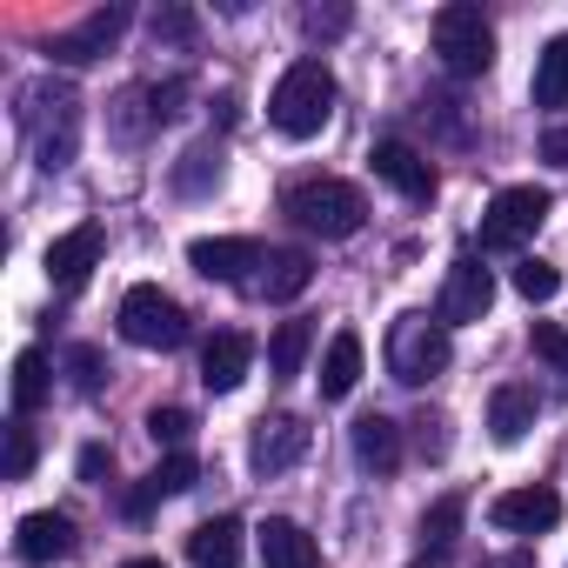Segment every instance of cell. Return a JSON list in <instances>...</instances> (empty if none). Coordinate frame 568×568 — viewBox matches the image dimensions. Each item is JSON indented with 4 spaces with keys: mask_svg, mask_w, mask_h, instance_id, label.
I'll return each mask as SVG.
<instances>
[{
    "mask_svg": "<svg viewBox=\"0 0 568 568\" xmlns=\"http://www.w3.org/2000/svg\"><path fill=\"white\" fill-rule=\"evenodd\" d=\"M21 134H28V148H34V168L41 174H61L68 161H74V148H81V94L68 88V81H34V88H21Z\"/></svg>",
    "mask_w": 568,
    "mask_h": 568,
    "instance_id": "cell-1",
    "label": "cell"
},
{
    "mask_svg": "<svg viewBox=\"0 0 568 568\" xmlns=\"http://www.w3.org/2000/svg\"><path fill=\"white\" fill-rule=\"evenodd\" d=\"M328 114H335V74H328V61H295L288 74L274 81V94H267V121L288 134V141H308V134H322L328 128Z\"/></svg>",
    "mask_w": 568,
    "mask_h": 568,
    "instance_id": "cell-2",
    "label": "cell"
},
{
    "mask_svg": "<svg viewBox=\"0 0 568 568\" xmlns=\"http://www.w3.org/2000/svg\"><path fill=\"white\" fill-rule=\"evenodd\" d=\"M281 214L302 221V227H308V234H322V241H348V234H362L368 201H362V187H355V181L315 174V181H295L288 194H281Z\"/></svg>",
    "mask_w": 568,
    "mask_h": 568,
    "instance_id": "cell-3",
    "label": "cell"
},
{
    "mask_svg": "<svg viewBox=\"0 0 568 568\" xmlns=\"http://www.w3.org/2000/svg\"><path fill=\"white\" fill-rule=\"evenodd\" d=\"M382 355H388V375H395L402 388H428V382L448 368L455 342H448V322H442V315H395Z\"/></svg>",
    "mask_w": 568,
    "mask_h": 568,
    "instance_id": "cell-4",
    "label": "cell"
},
{
    "mask_svg": "<svg viewBox=\"0 0 568 568\" xmlns=\"http://www.w3.org/2000/svg\"><path fill=\"white\" fill-rule=\"evenodd\" d=\"M435 54L455 81H475L495 68V28L481 8H468V0H448V8L435 14Z\"/></svg>",
    "mask_w": 568,
    "mask_h": 568,
    "instance_id": "cell-5",
    "label": "cell"
},
{
    "mask_svg": "<svg viewBox=\"0 0 568 568\" xmlns=\"http://www.w3.org/2000/svg\"><path fill=\"white\" fill-rule=\"evenodd\" d=\"M121 342H134V348H181L187 342V308L174 302V295H161L154 281H141V288H128L121 295Z\"/></svg>",
    "mask_w": 568,
    "mask_h": 568,
    "instance_id": "cell-6",
    "label": "cell"
},
{
    "mask_svg": "<svg viewBox=\"0 0 568 568\" xmlns=\"http://www.w3.org/2000/svg\"><path fill=\"white\" fill-rule=\"evenodd\" d=\"M555 214V194L548 187H501L495 201H488V214H481V247H521V241H535V227Z\"/></svg>",
    "mask_w": 568,
    "mask_h": 568,
    "instance_id": "cell-7",
    "label": "cell"
},
{
    "mask_svg": "<svg viewBox=\"0 0 568 568\" xmlns=\"http://www.w3.org/2000/svg\"><path fill=\"white\" fill-rule=\"evenodd\" d=\"M128 21H134V14L121 8V0H114V8H94L81 28H68V34L48 41V61H54V68H88V61H101V54L128 34Z\"/></svg>",
    "mask_w": 568,
    "mask_h": 568,
    "instance_id": "cell-8",
    "label": "cell"
},
{
    "mask_svg": "<svg viewBox=\"0 0 568 568\" xmlns=\"http://www.w3.org/2000/svg\"><path fill=\"white\" fill-rule=\"evenodd\" d=\"M488 308H495V274H488L475 254H455V267H448V281H442L435 315H442L448 328H462V322H481Z\"/></svg>",
    "mask_w": 568,
    "mask_h": 568,
    "instance_id": "cell-9",
    "label": "cell"
},
{
    "mask_svg": "<svg viewBox=\"0 0 568 568\" xmlns=\"http://www.w3.org/2000/svg\"><path fill=\"white\" fill-rule=\"evenodd\" d=\"M308 455V422L302 415H261L254 442H247V468L254 475H288Z\"/></svg>",
    "mask_w": 568,
    "mask_h": 568,
    "instance_id": "cell-10",
    "label": "cell"
},
{
    "mask_svg": "<svg viewBox=\"0 0 568 568\" xmlns=\"http://www.w3.org/2000/svg\"><path fill=\"white\" fill-rule=\"evenodd\" d=\"M368 161H375V174H382L402 201H415V207H428V201H435V187H442V181H435V168H428V154H422V148H408V141H395V134H388V141H375V154H368Z\"/></svg>",
    "mask_w": 568,
    "mask_h": 568,
    "instance_id": "cell-11",
    "label": "cell"
},
{
    "mask_svg": "<svg viewBox=\"0 0 568 568\" xmlns=\"http://www.w3.org/2000/svg\"><path fill=\"white\" fill-rule=\"evenodd\" d=\"M488 521H495L501 535H548V528L561 521V495H555V488H541V481L508 488V495H495V501H488Z\"/></svg>",
    "mask_w": 568,
    "mask_h": 568,
    "instance_id": "cell-12",
    "label": "cell"
},
{
    "mask_svg": "<svg viewBox=\"0 0 568 568\" xmlns=\"http://www.w3.org/2000/svg\"><path fill=\"white\" fill-rule=\"evenodd\" d=\"M187 267H194L201 281H234V288H247L254 267H261V241H247V234L194 241V247H187Z\"/></svg>",
    "mask_w": 568,
    "mask_h": 568,
    "instance_id": "cell-13",
    "label": "cell"
},
{
    "mask_svg": "<svg viewBox=\"0 0 568 568\" xmlns=\"http://www.w3.org/2000/svg\"><path fill=\"white\" fill-rule=\"evenodd\" d=\"M94 267H101V227H94V221H81V227H68L61 241H48V281H54L61 295L88 288Z\"/></svg>",
    "mask_w": 568,
    "mask_h": 568,
    "instance_id": "cell-14",
    "label": "cell"
},
{
    "mask_svg": "<svg viewBox=\"0 0 568 568\" xmlns=\"http://www.w3.org/2000/svg\"><path fill=\"white\" fill-rule=\"evenodd\" d=\"M308 281H315V261L302 247H267L261 267H254V281H247V295L254 302H295Z\"/></svg>",
    "mask_w": 568,
    "mask_h": 568,
    "instance_id": "cell-15",
    "label": "cell"
},
{
    "mask_svg": "<svg viewBox=\"0 0 568 568\" xmlns=\"http://www.w3.org/2000/svg\"><path fill=\"white\" fill-rule=\"evenodd\" d=\"M254 548H261V568H322L315 535H308L302 521H288V515H267V521L254 528Z\"/></svg>",
    "mask_w": 568,
    "mask_h": 568,
    "instance_id": "cell-16",
    "label": "cell"
},
{
    "mask_svg": "<svg viewBox=\"0 0 568 568\" xmlns=\"http://www.w3.org/2000/svg\"><path fill=\"white\" fill-rule=\"evenodd\" d=\"M247 368H254V342H247L241 328H221V335L201 348V382H207L214 395H234V388L247 382Z\"/></svg>",
    "mask_w": 568,
    "mask_h": 568,
    "instance_id": "cell-17",
    "label": "cell"
},
{
    "mask_svg": "<svg viewBox=\"0 0 568 568\" xmlns=\"http://www.w3.org/2000/svg\"><path fill=\"white\" fill-rule=\"evenodd\" d=\"M14 548H21L28 561H68V555H74V521H68L61 508L21 515V528H14Z\"/></svg>",
    "mask_w": 568,
    "mask_h": 568,
    "instance_id": "cell-18",
    "label": "cell"
},
{
    "mask_svg": "<svg viewBox=\"0 0 568 568\" xmlns=\"http://www.w3.org/2000/svg\"><path fill=\"white\" fill-rule=\"evenodd\" d=\"M535 415H541V402H535L528 382H501V388L488 395V435H495V442H521V435L535 428Z\"/></svg>",
    "mask_w": 568,
    "mask_h": 568,
    "instance_id": "cell-19",
    "label": "cell"
},
{
    "mask_svg": "<svg viewBox=\"0 0 568 568\" xmlns=\"http://www.w3.org/2000/svg\"><path fill=\"white\" fill-rule=\"evenodd\" d=\"M194 481H201V462H194L187 448H181V455H161V468H154V475H148V481H141V488L128 495V515L141 521V515H148V508H154L161 495H187Z\"/></svg>",
    "mask_w": 568,
    "mask_h": 568,
    "instance_id": "cell-20",
    "label": "cell"
},
{
    "mask_svg": "<svg viewBox=\"0 0 568 568\" xmlns=\"http://www.w3.org/2000/svg\"><path fill=\"white\" fill-rule=\"evenodd\" d=\"M355 462L375 468V475H395V468H402V422L362 415V422H355Z\"/></svg>",
    "mask_w": 568,
    "mask_h": 568,
    "instance_id": "cell-21",
    "label": "cell"
},
{
    "mask_svg": "<svg viewBox=\"0 0 568 568\" xmlns=\"http://www.w3.org/2000/svg\"><path fill=\"white\" fill-rule=\"evenodd\" d=\"M355 382H362V335L342 328V335L328 342V355H322V402H348Z\"/></svg>",
    "mask_w": 568,
    "mask_h": 568,
    "instance_id": "cell-22",
    "label": "cell"
},
{
    "mask_svg": "<svg viewBox=\"0 0 568 568\" xmlns=\"http://www.w3.org/2000/svg\"><path fill=\"white\" fill-rule=\"evenodd\" d=\"M187 555H194V568H234V561H241V521H234V515L201 521V528L187 535Z\"/></svg>",
    "mask_w": 568,
    "mask_h": 568,
    "instance_id": "cell-23",
    "label": "cell"
},
{
    "mask_svg": "<svg viewBox=\"0 0 568 568\" xmlns=\"http://www.w3.org/2000/svg\"><path fill=\"white\" fill-rule=\"evenodd\" d=\"M308 348H315V328H308V322H281V328L267 335V375H274V382H288V375H302Z\"/></svg>",
    "mask_w": 568,
    "mask_h": 568,
    "instance_id": "cell-24",
    "label": "cell"
},
{
    "mask_svg": "<svg viewBox=\"0 0 568 568\" xmlns=\"http://www.w3.org/2000/svg\"><path fill=\"white\" fill-rule=\"evenodd\" d=\"M8 388H14V415H34V408L48 402V388H54V382H48V355H41V348H21Z\"/></svg>",
    "mask_w": 568,
    "mask_h": 568,
    "instance_id": "cell-25",
    "label": "cell"
},
{
    "mask_svg": "<svg viewBox=\"0 0 568 568\" xmlns=\"http://www.w3.org/2000/svg\"><path fill=\"white\" fill-rule=\"evenodd\" d=\"M535 108H568V34L548 41L535 61Z\"/></svg>",
    "mask_w": 568,
    "mask_h": 568,
    "instance_id": "cell-26",
    "label": "cell"
},
{
    "mask_svg": "<svg viewBox=\"0 0 568 568\" xmlns=\"http://www.w3.org/2000/svg\"><path fill=\"white\" fill-rule=\"evenodd\" d=\"M214 181H221V141H194L181 154V168H174V187L181 194H207Z\"/></svg>",
    "mask_w": 568,
    "mask_h": 568,
    "instance_id": "cell-27",
    "label": "cell"
},
{
    "mask_svg": "<svg viewBox=\"0 0 568 568\" xmlns=\"http://www.w3.org/2000/svg\"><path fill=\"white\" fill-rule=\"evenodd\" d=\"M462 515H468V501H462V495H442V501L422 515V548L448 555V548H455V535H462Z\"/></svg>",
    "mask_w": 568,
    "mask_h": 568,
    "instance_id": "cell-28",
    "label": "cell"
},
{
    "mask_svg": "<svg viewBox=\"0 0 568 568\" xmlns=\"http://www.w3.org/2000/svg\"><path fill=\"white\" fill-rule=\"evenodd\" d=\"M515 295H521V302H535V308H541V302H555V295H561V267H555V261H541V254L515 261Z\"/></svg>",
    "mask_w": 568,
    "mask_h": 568,
    "instance_id": "cell-29",
    "label": "cell"
},
{
    "mask_svg": "<svg viewBox=\"0 0 568 568\" xmlns=\"http://www.w3.org/2000/svg\"><path fill=\"white\" fill-rule=\"evenodd\" d=\"M148 34H154V48H187V41L201 34V14L174 0V8H154V14H148Z\"/></svg>",
    "mask_w": 568,
    "mask_h": 568,
    "instance_id": "cell-30",
    "label": "cell"
},
{
    "mask_svg": "<svg viewBox=\"0 0 568 568\" xmlns=\"http://www.w3.org/2000/svg\"><path fill=\"white\" fill-rule=\"evenodd\" d=\"M34 455H41V448H34V422L14 415V422H8V481H28V475H34Z\"/></svg>",
    "mask_w": 568,
    "mask_h": 568,
    "instance_id": "cell-31",
    "label": "cell"
},
{
    "mask_svg": "<svg viewBox=\"0 0 568 568\" xmlns=\"http://www.w3.org/2000/svg\"><path fill=\"white\" fill-rule=\"evenodd\" d=\"M101 375H108V362H101V348H88V342H74V348H68V382H74V395H101Z\"/></svg>",
    "mask_w": 568,
    "mask_h": 568,
    "instance_id": "cell-32",
    "label": "cell"
},
{
    "mask_svg": "<svg viewBox=\"0 0 568 568\" xmlns=\"http://www.w3.org/2000/svg\"><path fill=\"white\" fill-rule=\"evenodd\" d=\"M148 435H154L161 448H174V455H181V448H187V435H194V415H187V408H154V415H148Z\"/></svg>",
    "mask_w": 568,
    "mask_h": 568,
    "instance_id": "cell-33",
    "label": "cell"
},
{
    "mask_svg": "<svg viewBox=\"0 0 568 568\" xmlns=\"http://www.w3.org/2000/svg\"><path fill=\"white\" fill-rule=\"evenodd\" d=\"M528 348H535L548 368L568 375V328H561V322H535V328H528Z\"/></svg>",
    "mask_w": 568,
    "mask_h": 568,
    "instance_id": "cell-34",
    "label": "cell"
},
{
    "mask_svg": "<svg viewBox=\"0 0 568 568\" xmlns=\"http://www.w3.org/2000/svg\"><path fill=\"white\" fill-rule=\"evenodd\" d=\"M302 28H308V41H342V34L355 28V14L335 0V8H308V14H302Z\"/></svg>",
    "mask_w": 568,
    "mask_h": 568,
    "instance_id": "cell-35",
    "label": "cell"
},
{
    "mask_svg": "<svg viewBox=\"0 0 568 568\" xmlns=\"http://www.w3.org/2000/svg\"><path fill=\"white\" fill-rule=\"evenodd\" d=\"M181 101H187V81H181V74H174V81H154V88H148L154 128H161V121H174V114H181Z\"/></svg>",
    "mask_w": 568,
    "mask_h": 568,
    "instance_id": "cell-36",
    "label": "cell"
},
{
    "mask_svg": "<svg viewBox=\"0 0 568 568\" xmlns=\"http://www.w3.org/2000/svg\"><path fill=\"white\" fill-rule=\"evenodd\" d=\"M415 442H422L428 462H442V455H448V415H428V408H422V415H415Z\"/></svg>",
    "mask_w": 568,
    "mask_h": 568,
    "instance_id": "cell-37",
    "label": "cell"
},
{
    "mask_svg": "<svg viewBox=\"0 0 568 568\" xmlns=\"http://www.w3.org/2000/svg\"><path fill=\"white\" fill-rule=\"evenodd\" d=\"M541 161H555V168H568V121H555V128L541 134Z\"/></svg>",
    "mask_w": 568,
    "mask_h": 568,
    "instance_id": "cell-38",
    "label": "cell"
},
{
    "mask_svg": "<svg viewBox=\"0 0 568 568\" xmlns=\"http://www.w3.org/2000/svg\"><path fill=\"white\" fill-rule=\"evenodd\" d=\"M81 475L101 481V475H108V448H88V455H81Z\"/></svg>",
    "mask_w": 568,
    "mask_h": 568,
    "instance_id": "cell-39",
    "label": "cell"
},
{
    "mask_svg": "<svg viewBox=\"0 0 568 568\" xmlns=\"http://www.w3.org/2000/svg\"><path fill=\"white\" fill-rule=\"evenodd\" d=\"M121 568H168V561H154V555H134V561H121Z\"/></svg>",
    "mask_w": 568,
    "mask_h": 568,
    "instance_id": "cell-40",
    "label": "cell"
}]
</instances>
